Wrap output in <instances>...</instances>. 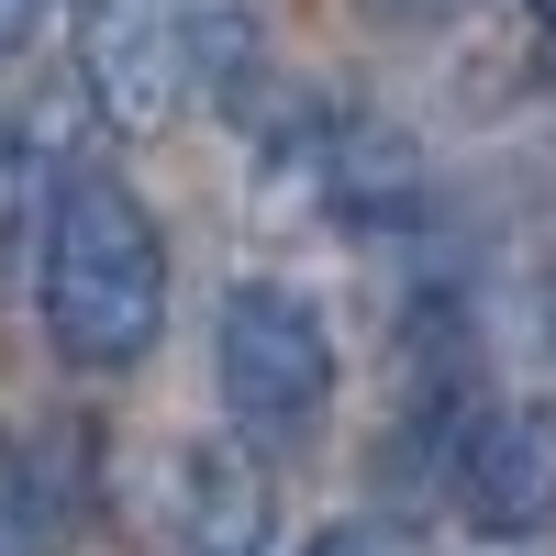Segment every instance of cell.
<instances>
[{
	"label": "cell",
	"instance_id": "obj_1",
	"mask_svg": "<svg viewBox=\"0 0 556 556\" xmlns=\"http://www.w3.org/2000/svg\"><path fill=\"white\" fill-rule=\"evenodd\" d=\"M45 334L67 367H134L167 334V245L123 178H67L45 201Z\"/></svg>",
	"mask_w": 556,
	"mask_h": 556
},
{
	"label": "cell",
	"instance_id": "obj_2",
	"mask_svg": "<svg viewBox=\"0 0 556 556\" xmlns=\"http://www.w3.org/2000/svg\"><path fill=\"white\" fill-rule=\"evenodd\" d=\"M212 379H223V424L256 445H312L334 412V334L290 278H245L223 290V334H212Z\"/></svg>",
	"mask_w": 556,
	"mask_h": 556
},
{
	"label": "cell",
	"instance_id": "obj_3",
	"mask_svg": "<svg viewBox=\"0 0 556 556\" xmlns=\"http://www.w3.org/2000/svg\"><path fill=\"white\" fill-rule=\"evenodd\" d=\"M78 78L112 134H156L190 101V34L167 0H78Z\"/></svg>",
	"mask_w": 556,
	"mask_h": 556
},
{
	"label": "cell",
	"instance_id": "obj_4",
	"mask_svg": "<svg viewBox=\"0 0 556 556\" xmlns=\"http://www.w3.org/2000/svg\"><path fill=\"white\" fill-rule=\"evenodd\" d=\"M456 513H468V534H490V545L556 534V412L545 401L490 412V424L456 445Z\"/></svg>",
	"mask_w": 556,
	"mask_h": 556
},
{
	"label": "cell",
	"instance_id": "obj_5",
	"mask_svg": "<svg viewBox=\"0 0 556 556\" xmlns=\"http://www.w3.org/2000/svg\"><path fill=\"white\" fill-rule=\"evenodd\" d=\"M178 523H190V556H256L267 545V445H190L178 456Z\"/></svg>",
	"mask_w": 556,
	"mask_h": 556
},
{
	"label": "cell",
	"instance_id": "obj_6",
	"mask_svg": "<svg viewBox=\"0 0 556 556\" xmlns=\"http://www.w3.org/2000/svg\"><path fill=\"white\" fill-rule=\"evenodd\" d=\"M178 34H190V89L201 101H235V89L256 78V12L245 0H190Z\"/></svg>",
	"mask_w": 556,
	"mask_h": 556
},
{
	"label": "cell",
	"instance_id": "obj_7",
	"mask_svg": "<svg viewBox=\"0 0 556 556\" xmlns=\"http://www.w3.org/2000/svg\"><path fill=\"white\" fill-rule=\"evenodd\" d=\"M0 556H56V479L23 434H0Z\"/></svg>",
	"mask_w": 556,
	"mask_h": 556
},
{
	"label": "cell",
	"instance_id": "obj_8",
	"mask_svg": "<svg viewBox=\"0 0 556 556\" xmlns=\"http://www.w3.org/2000/svg\"><path fill=\"white\" fill-rule=\"evenodd\" d=\"M301 556H401V545H390L379 523H323V534H312Z\"/></svg>",
	"mask_w": 556,
	"mask_h": 556
},
{
	"label": "cell",
	"instance_id": "obj_9",
	"mask_svg": "<svg viewBox=\"0 0 556 556\" xmlns=\"http://www.w3.org/2000/svg\"><path fill=\"white\" fill-rule=\"evenodd\" d=\"M45 12H56V0H0V56H23V45L45 34Z\"/></svg>",
	"mask_w": 556,
	"mask_h": 556
},
{
	"label": "cell",
	"instance_id": "obj_10",
	"mask_svg": "<svg viewBox=\"0 0 556 556\" xmlns=\"http://www.w3.org/2000/svg\"><path fill=\"white\" fill-rule=\"evenodd\" d=\"M534 23H545V34H556V0H534Z\"/></svg>",
	"mask_w": 556,
	"mask_h": 556
}]
</instances>
